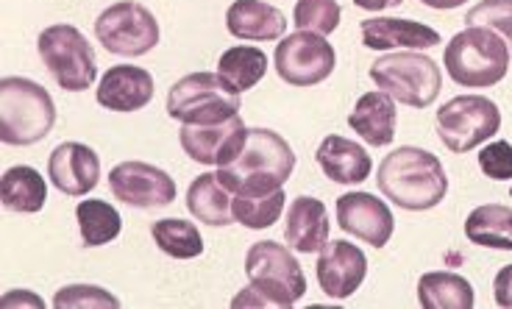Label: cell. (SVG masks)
Wrapping results in <instances>:
<instances>
[{
	"label": "cell",
	"instance_id": "6da1fadb",
	"mask_svg": "<svg viewBox=\"0 0 512 309\" xmlns=\"http://www.w3.org/2000/svg\"><path fill=\"white\" fill-rule=\"evenodd\" d=\"M295 151L273 129H248L243 148L218 170L220 181L234 195H265L282 190L293 176Z\"/></svg>",
	"mask_w": 512,
	"mask_h": 309
},
{
	"label": "cell",
	"instance_id": "7a4b0ae2",
	"mask_svg": "<svg viewBox=\"0 0 512 309\" xmlns=\"http://www.w3.org/2000/svg\"><path fill=\"white\" fill-rule=\"evenodd\" d=\"M376 184L387 201H393L407 212H426L435 209L448 193V176L443 162L435 154L404 145L379 165Z\"/></svg>",
	"mask_w": 512,
	"mask_h": 309
},
{
	"label": "cell",
	"instance_id": "3957f363",
	"mask_svg": "<svg viewBox=\"0 0 512 309\" xmlns=\"http://www.w3.org/2000/svg\"><path fill=\"white\" fill-rule=\"evenodd\" d=\"M251 287L231 301V307H293L307 293V276L293 248L276 240H259L245 254Z\"/></svg>",
	"mask_w": 512,
	"mask_h": 309
},
{
	"label": "cell",
	"instance_id": "277c9868",
	"mask_svg": "<svg viewBox=\"0 0 512 309\" xmlns=\"http://www.w3.org/2000/svg\"><path fill=\"white\" fill-rule=\"evenodd\" d=\"M56 126L51 92L23 76L0 78V140L6 145H37Z\"/></svg>",
	"mask_w": 512,
	"mask_h": 309
},
{
	"label": "cell",
	"instance_id": "5b68a950",
	"mask_svg": "<svg viewBox=\"0 0 512 309\" xmlns=\"http://www.w3.org/2000/svg\"><path fill=\"white\" fill-rule=\"evenodd\" d=\"M443 62L454 84L468 90H485L507 76L510 48L496 31L485 26H468L451 37Z\"/></svg>",
	"mask_w": 512,
	"mask_h": 309
},
{
	"label": "cell",
	"instance_id": "8992f818",
	"mask_svg": "<svg viewBox=\"0 0 512 309\" xmlns=\"http://www.w3.org/2000/svg\"><path fill=\"white\" fill-rule=\"evenodd\" d=\"M240 92L218 73H190L167 92V115L184 126H206L240 115Z\"/></svg>",
	"mask_w": 512,
	"mask_h": 309
},
{
	"label": "cell",
	"instance_id": "52a82bcc",
	"mask_svg": "<svg viewBox=\"0 0 512 309\" xmlns=\"http://www.w3.org/2000/svg\"><path fill=\"white\" fill-rule=\"evenodd\" d=\"M373 84L393 101L426 109L437 101L443 87L440 67L423 53H387L371 65Z\"/></svg>",
	"mask_w": 512,
	"mask_h": 309
},
{
	"label": "cell",
	"instance_id": "ba28073f",
	"mask_svg": "<svg viewBox=\"0 0 512 309\" xmlns=\"http://www.w3.org/2000/svg\"><path fill=\"white\" fill-rule=\"evenodd\" d=\"M37 51L53 81L64 92H84L95 84V51L76 26L59 23L45 28L37 39Z\"/></svg>",
	"mask_w": 512,
	"mask_h": 309
},
{
	"label": "cell",
	"instance_id": "9c48e42d",
	"mask_svg": "<svg viewBox=\"0 0 512 309\" xmlns=\"http://www.w3.org/2000/svg\"><path fill=\"white\" fill-rule=\"evenodd\" d=\"M501 129V112L485 95H457L437 112V137L454 154H468Z\"/></svg>",
	"mask_w": 512,
	"mask_h": 309
},
{
	"label": "cell",
	"instance_id": "30bf717a",
	"mask_svg": "<svg viewBox=\"0 0 512 309\" xmlns=\"http://www.w3.org/2000/svg\"><path fill=\"white\" fill-rule=\"evenodd\" d=\"M95 37L117 56H145L159 45V23L142 3L120 0L95 20Z\"/></svg>",
	"mask_w": 512,
	"mask_h": 309
},
{
	"label": "cell",
	"instance_id": "8fae6325",
	"mask_svg": "<svg viewBox=\"0 0 512 309\" xmlns=\"http://www.w3.org/2000/svg\"><path fill=\"white\" fill-rule=\"evenodd\" d=\"M276 73L290 87H315L332 76L337 53L315 31H295L276 45Z\"/></svg>",
	"mask_w": 512,
	"mask_h": 309
},
{
	"label": "cell",
	"instance_id": "7c38bea8",
	"mask_svg": "<svg viewBox=\"0 0 512 309\" xmlns=\"http://www.w3.org/2000/svg\"><path fill=\"white\" fill-rule=\"evenodd\" d=\"M109 190L134 209H159L176 201V181L148 162H120L109 173Z\"/></svg>",
	"mask_w": 512,
	"mask_h": 309
},
{
	"label": "cell",
	"instance_id": "4fadbf2b",
	"mask_svg": "<svg viewBox=\"0 0 512 309\" xmlns=\"http://www.w3.org/2000/svg\"><path fill=\"white\" fill-rule=\"evenodd\" d=\"M248 129L240 120V115L220 120V123H206V126H181L179 140L184 154L190 156L192 162L201 165H229L243 148Z\"/></svg>",
	"mask_w": 512,
	"mask_h": 309
},
{
	"label": "cell",
	"instance_id": "5bb4252c",
	"mask_svg": "<svg viewBox=\"0 0 512 309\" xmlns=\"http://www.w3.org/2000/svg\"><path fill=\"white\" fill-rule=\"evenodd\" d=\"M337 226L362 243L384 248L396 232L390 206L371 193H346L337 198Z\"/></svg>",
	"mask_w": 512,
	"mask_h": 309
},
{
	"label": "cell",
	"instance_id": "9a60e30c",
	"mask_svg": "<svg viewBox=\"0 0 512 309\" xmlns=\"http://www.w3.org/2000/svg\"><path fill=\"white\" fill-rule=\"evenodd\" d=\"M318 284L320 290L329 298H343L354 296L365 276H368V257L362 254V248H357L348 240H334L320 248L318 257Z\"/></svg>",
	"mask_w": 512,
	"mask_h": 309
},
{
	"label": "cell",
	"instance_id": "2e32d148",
	"mask_svg": "<svg viewBox=\"0 0 512 309\" xmlns=\"http://www.w3.org/2000/svg\"><path fill=\"white\" fill-rule=\"evenodd\" d=\"M48 179L59 193L81 198L98 187L101 159L84 142H62L48 159Z\"/></svg>",
	"mask_w": 512,
	"mask_h": 309
},
{
	"label": "cell",
	"instance_id": "e0dca14e",
	"mask_svg": "<svg viewBox=\"0 0 512 309\" xmlns=\"http://www.w3.org/2000/svg\"><path fill=\"white\" fill-rule=\"evenodd\" d=\"M95 98L109 112H140L154 98V76L134 65L109 67Z\"/></svg>",
	"mask_w": 512,
	"mask_h": 309
},
{
	"label": "cell",
	"instance_id": "ac0fdd59",
	"mask_svg": "<svg viewBox=\"0 0 512 309\" xmlns=\"http://www.w3.org/2000/svg\"><path fill=\"white\" fill-rule=\"evenodd\" d=\"M362 45L371 51H390V48H412L426 51L440 45V34L435 28L415 23V20H398V17H371L359 26Z\"/></svg>",
	"mask_w": 512,
	"mask_h": 309
},
{
	"label": "cell",
	"instance_id": "d6986e66",
	"mask_svg": "<svg viewBox=\"0 0 512 309\" xmlns=\"http://www.w3.org/2000/svg\"><path fill=\"white\" fill-rule=\"evenodd\" d=\"M329 212L326 204L312 198V195H298L290 201V212H287V226H284V237L293 251L298 254H315L323 245L329 243Z\"/></svg>",
	"mask_w": 512,
	"mask_h": 309
},
{
	"label": "cell",
	"instance_id": "ffe728a7",
	"mask_svg": "<svg viewBox=\"0 0 512 309\" xmlns=\"http://www.w3.org/2000/svg\"><path fill=\"white\" fill-rule=\"evenodd\" d=\"M315 159H318L323 176L332 179L334 184H362L373 170L371 154L362 145L346 140L340 134H329L320 142Z\"/></svg>",
	"mask_w": 512,
	"mask_h": 309
},
{
	"label": "cell",
	"instance_id": "44dd1931",
	"mask_svg": "<svg viewBox=\"0 0 512 309\" xmlns=\"http://www.w3.org/2000/svg\"><path fill=\"white\" fill-rule=\"evenodd\" d=\"M226 28L231 37L270 42L279 39L287 28L284 14L265 0H234L226 12Z\"/></svg>",
	"mask_w": 512,
	"mask_h": 309
},
{
	"label": "cell",
	"instance_id": "7402d4cb",
	"mask_svg": "<svg viewBox=\"0 0 512 309\" xmlns=\"http://www.w3.org/2000/svg\"><path fill=\"white\" fill-rule=\"evenodd\" d=\"M348 126L368 145L384 148L396 140V103L382 90L365 92L348 115Z\"/></svg>",
	"mask_w": 512,
	"mask_h": 309
},
{
	"label": "cell",
	"instance_id": "603a6c76",
	"mask_svg": "<svg viewBox=\"0 0 512 309\" xmlns=\"http://www.w3.org/2000/svg\"><path fill=\"white\" fill-rule=\"evenodd\" d=\"M234 198L231 190L220 181L218 173H201L187 190V209L195 220L206 226H231L234 223Z\"/></svg>",
	"mask_w": 512,
	"mask_h": 309
},
{
	"label": "cell",
	"instance_id": "cb8c5ba5",
	"mask_svg": "<svg viewBox=\"0 0 512 309\" xmlns=\"http://www.w3.org/2000/svg\"><path fill=\"white\" fill-rule=\"evenodd\" d=\"M0 198L9 212L34 215L48 201V184L39 170L28 168V165H14L0 179Z\"/></svg>",
	"mask_w": 512,
	"mask_h": 309
},
{
	"label": "cell",
	"instance_id": "d4e9b609",
	"mask_svg": "<svg viewBox=\"0 0 512 309\" xmlns=\"http://www.w3.org/2000/svg\"><path fill=\"white\" fill-rule=\"evenodd\" d=\"M418 301L423 309H471L474 287L460 273H423L418 282Z\"/></svg>",
	"mask_w": 512,
	"mask_h": 309
},
{
	"label": "cell",
	"instance_id": "484cf974",
	"mask_svg": "<svg viewBox=\"0 0 512 309\" xmlns=\"http://www.w3.org/2000/svg\"><path fill=\"white\" fill-rule=\"evenodd\" d=\"M465 237L482 248L512 251V209L504 204L476 206L465 220Z\"/></svg>",
	"mask_w": 512,
	"mask_h": 309
},
{
	"label": "cell",
	"instance_id": "4316f807",
	"mask_svg": "<svg viewBox=\"0 0 512 309\" xmlns=\"http://www.w3.org/2000/svg\"><path fill=\"white\" fill-rule=\"evenodd\" d=\"M268 73V56L254 45H234L218 59V76L234 92L254 90Z\"/></svg>",
	"mask_w": 512,
	"mask_h": 309
},
{
	"label": "cell",
	"instance_id": "83f0119b",
	"mask_svg": "<svg viewBox=\"0 0 512 309\" xmlns=\"http://www.w3.org/2000/svg\"><path fill=\"white\" fill-rule=\"evenodd\" d=\"M76 220L81 240H84V245H90V248L112 243V240L120 237V229H123L120 212L109 201H98V198L81 201L76 206Z\"/></svg>",
	"mask_w": 512,
	"mask_h": 309
},
{
	"label": "cell",
	"instance_id": "f1b7e54d",
	"mask_svg": "<svg viewBox=\"0 0 512 309\" xmlns=\"http://www.w3.org/2000/svg\"><path fill=\"white\" fill-rule=\"evenodd\" d=\"M154 243L173 259H195L204 254V237L198 226L181 218H162L151 226Z\"/></svg>",
	"mask_w": 512,
	"mask_h": 309
},
{
	"label": "cell",
	"instance_id": "f546056e",
	"mask_svg": "<svg viewBox=\"0 0 512 309\" xmlns=\"http://www.w3.org/2000/svg\"><path fill=\"white\" fill-rule=\"evenodd\" d=\"M284 201H287L284 190L265 195H234L231 209H234V220L243 223L245 229H270L282 218Z\"/></svg>",
	"mask_w": 512,
	"mask_h": 309
},
{
	"label": "cell",
	"instance_id": "4dcf8cb0",
	"mask_svg": "<svg viewBox=\"0 0 512 309\" xmlns=\"http://www.w3.org/2000/svg\"><path fill=\"white\" fill-rule=\"evenodd\" d=\"M340 3L337 0H298L293 20L301 31H315L320 37L334 34L340 26Z\"/></svg>",
	"mask_w": 512,
	"mask_h": 309
},
{
	"label": "cell",
	"instance_id": "1f68e13d",
	"mask_svg": "<svg viewBox=\"0 0 512 309\" xmlns=\"http://www.w3.org/2000/svg\"><path fill=\"white\" fill-rule=\"evenodd\" d=\"M465 23L468 26H485L490 31H496L507 42L512 59V0H482L479 6H474L468 12Z\"/></svg>",
	"mask_w": 512,
	"mask_h": 309
},
{
	"label": "cell",
	"instance_id": "d6a6232c",
	"mask_svg": "<svg viewBox=\"0 0 512 309\" xmlns=\"http://www.w3.org/2000/svg\"><path fill=\"white\" fill-rule=\"evenodd\" d=\"M56 309H87V307H120V298L112 296L98 284H67L53 296Z\"/></svg>",
	"mask_w": 512,
	"mask_h": 309
},
{
	"label": "cell",
	"instance_id": "836d02e7",
	"mask_svg": "<svg viewBox=\"0 0 512 309\" xmlns=\"http://www.w3.org/2000/svg\"><path fill=\"white\" fill-rule=\"evenodd\" d=\"M479 170L487 179L507 181L512 179V145L507 140H496L479 151Z\"/></svg>",
	"mask_w": 512,
	"mask_h": 309
},
{
	"label": "cell",
	"instance_id": "e575fe53",
	"mask_svg": "<svg viewBox=\"0 0 512 309\" xmlns=\"http://www.w3.org/2000/svg\"><path fill=\"white\" fill-rule=\"evenodd\" d=\"M493 296H496V304L504 309H512V265L501 268L496 273V282H493Z\"/></svg>",
	"mask_w": 512,
	"mask_h": 309
},
{
	"label": "cell",
	"instance_id": "d590c367",
	"mask_svg": "<svg viewBox=\"0 0 512 309\" xmlns=\"http://www.w3.org/2000/svg\"><path fill=\"white\" fill-rule=\"evenodd\" d=\"M404 0H354L357 9H365V12H384V9H396Z\"/></svg>",
	"mask_w": 512,
	"mask_h": 309
},
{
	"label": "cell",
	"instance_id": "8d00e7d4",
	"mask_svg": "<svg viewBox=\"0 0 512 309\" xmlns=\"http://www.w3.org/2000/svg\"><path fill=\"white\" fill-rule=\"evenodd\" d=\"M423 6H429V9H440V12H446V9H460L465 0H421Z\"/></svg>",
	"mask_w": 512,
	"mask_h": 309
},
{
	"label": "cell",
	"instance_id": "74e56055",
	"mask_svg": "<svg viewBox=\"0 0 512 309\" xmlns=\"http://www.w3.org/2000/svg\"><path fill=\"white\" fill-rule=\"evenodd\" d=\"M510 198H512V190H510Z\"/></svg>",
	"mask_w": 512,
	"mask_h": 309
}]
</instances>
